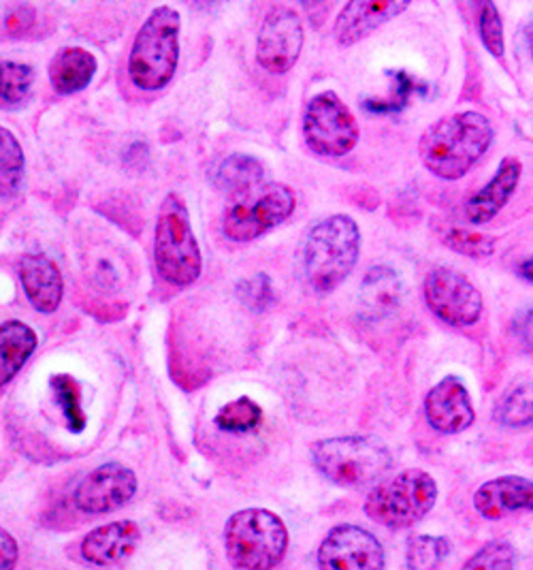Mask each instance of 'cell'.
<instances>
[{
  "label": "cell",
  "mask_w": 533,
  "mask_h": 570,
  "mask_svg": "<svg viewBox=\"0 0 533 570\" xmlns=\"http://www.w3.org/2000/svg\"><path fill=\"white\" fill-rule=\"evenodd\" d=\"M495 130L481 111H457L435 120L418 139V156L435 178H465L493 146Z\"/></svg>",
  "instance_id": "6da1fadb"
},
{
  "label": "cell",
  "mask_w": 533,
  "mask_h": 570,
  "mask_svg": "<svg viewBox=\"0 0 533 570\" xmlns=\"http://www.w3.org/2000/svg\"><path fill=\"white\" fill-rule=\"evenodd\" d=\"M361 255V229L355 218L333 214L318 220L302 246V276L316 295H329L356 267Z\"/></svg>",
  "instance_id": "7a4b0ae2"
},
{
  "label": "cell",
  "mask_w": 533,
  "mask_h": 570,
  "mask_svg": "<svg viewBox=\"0 0 533 570\" xmlns=\"http://www.w3.org/2000/svg\"><path fill=\"white\" fill-rule=\"evenodd\" d=\"M179 13L162 4L139 28L128 56V78L146 90L156 92L176 78L179 65Z\"/></svg>",
  "instance_id": "3957f363"
},
{
  "label": "cell",
  "mask_w": 533,
  "mask_h": 570,
  "mask_svg": "<svg viewBox=\"0 0 533 570\" xmlns=\"http://www.w3.org/2000/svg\"><path fill=\"white\" fill-rule=\"evenodd\" d=\"M154 261L160 278L171 286L195 285L201 276V248L193 234L188 208L176 193L165 197L158 212Z\"/></svg>",
  "instance_id": "277c9868"
},
{
  "label": "cell",
  "mask_w": 533,
  "mask_h": 570,
  "mask_svg": "<svg viewBox=\"0 0 533 570\" xmlns=\"http://www.w3.org/2000/svg\"><path fill=\"white\" fill-rule=\"evenodd\" d=\"M440 498L432 474L421 468H407L381 481L365 498V515L388 530H406L427 518Z\"/></svg>",
  "instance_id": "5b68a950"
},
{
  "label": "cell",
  "mask_w": 533,
  "mask_h": 570,
  "mask_svg": "<svg viewBox=\"0 0 533 570\" xmlns=\"http://www.w3.org/2000/svg\"><path fill=\"white\" fill-rule=\"evenodd\" d=\"M312 462L330 483L361 490L381 481L393 466V455L374 436H335L312 446Z\"/></svg>",
  "instance_id": "8992f818"
},
{
  "label": "cell",
  "mask_w": 533,
  "mask_h": 570,
  "mask_svg": "<svg viewBox=\"0 0 533 570\" xmlns=\"http://www.w3.org/2000/svg\"><path fill=\"white\" fill-rule=\"evenodd\" d=\"M225 547L237 569H276L288 549V530L276 513L246 509L227 521Z\"/></svg>",
  "instance_id": "52a82bcc"
},
{
  "label": "cell",
  "mask_w": 533,
  "mask_h": 570,
  "mask_svg": "<svg viewBox=\"0 0 533 570\" xmlns=\"http://www.w3.org/2000/svg\"><path fill=\"white\" fill-rule=\"evenodd\" d=\"M361 130L353 111L333 92L325 90L312 97L304 111L305 146L314 155L342 158L358 144Z\"/></svg>",
  "instance_id": "ba28073f"
},
{
  "label": "cell",
  "mask_w": 533,
  "mask_h": 570,
  "mask_svg": "<svg viewBox=\"0 0 533 570\" xmlns=\"http://www.w3.org/2000/svg\"><path fill=\"white\" fill-rule=\"evenodd\" d=\"M295 208L297 197L288 186L263 184L227 209L223 234L233 242H253L288 220Z\"/></svg>",
  "instance_id": "9c48e42d"
},
{
  "label": "cell",
  "mask_w": 533,
  "mask_h": 570,
  "mask_svg": "<svg viewBox=\"0 0 533 570\" xmlns=\"http://www.w3.org/2000/svg\"><path fill=\"white\" fill-rule=\"evenodd\" d=\"M423 297L427 308L451 327H472L483 316L481 291L451 267H433L423 285Z\"/></svg>",
  "instance_id": "30bf717a"
},
{
  "label": "cell",
  "mask_w": 533,
  "mask_h": 570,
  "mask_svg": "<svg viewBox=\"0 0 533 570\" xmlns=\"http://www.w3.org/2000/svg\"><path fill=\"white\" fill-rule=\"evenodd\" d=\"M304 24L295 9L286 4H276L263 20L256 43V60L258 65L274 73H288L304 50Z\"/></svg>",
  "instance_id": "8fae6325"
},
{
  "label": "cell",
  "mask_w": 533,
  "mask_h": 570,
  "mask_svg": "<svg viewBox=\"0 0 533 570\" xmlns=\"http://www.w3.org/2000/svg\"><path fill=\"white\" fill-rule=\"evenodd\" d=\"M386 553L376 534L344 523L335 525L318 549L320 570H384Z\"/></svg>",
  "instance_id": "7c38bea8"
},
{
  "label": "cell",
  "mask_w": 533,
  "mask_h": 570,
  "mask_svg": "<svg viewBox=\"0 0 533 570\" xmlns=\"http://www.w3.org/2000/svg\"><path fill=\"white\" fill-rule=\"evenodd\" d=\"M137 492V476L130 468L118 462L102 464L83 476L77 485L76 507L81 513L102 515L118 511Z\"/></svg>",
  "instance_id": "4fadbf2b"
},
{
  "label": "cell",
  "mask_w": 533,
  "mask_h": 570,
  "mask_svg": "<svg viewBox=\"0 0 533 570\" xmlns=\"http://www.w3.org/2000/svg\"><path fill=\"white\" fill-rule=\"evenodd\" d=\"M425 419L437 434L455 436L470 430L476 421V411L467 385L458 376H444L425 395Z\"/></svg>",
  "instance_id": "5bb4252c"
},
{
  "label": "cell",
  "mask_w": 533,
  "mask_h": 570,
  "mask_svg": "<svg viewBox=\"0 0 533 570\" xmlns=\"http://www.w3.org/2000/svg\"><path fill=\"white\" fill-rule=\"evenodd\" d=\"M407 9V0H353L337 16L333 37L342 48H351Z\"/></svg>",
  "instance_id": "9a60e30c"
},
{
  "label": "cell",
  "mask_w": 533,
  "mask_h": 570,
  "mask_svg": "<svg viewBox=\"0 0 533 570\" xmlns=\"http://www.w3.org/2000/svg\"><path fill=\"white\" fill-rule=\"evenodd\" d=\"M523 178V163L516 156H506L493 178L476 190L463 206V216L470 225L483 227L488 225L502 209L509 206L512 195L516 193Z\"/></svg>",
  "instance_id": "2e32d148"
},
{
  "label": "cell",
  "mask_w": 533,
  "mask_h": 570,
  "mask_svg": "<svg viewBox=\"0 0 533 570\" xmlns=\"http://www.w3.org/2000/svg\"><path fill=\"white\" fill-rule=\"evenodd\" d=\"M474 509L488 521L533 513V481L516 474L491 479L474 493Z\"/></svg>",
  "instance_id": "e0dca14e"
},
{
  "label": "cell",
  "mask_w": 533,
  "mask_h": 570,
  "mask_svg": "<svg viewBox=\"0 0 533 570\" xmlns=\"http://www.w3.org/2000/svg\"><path fill=\"white\" fill-rule=\"evenodd\" d=\"M406 285L391 267H372L361 281L358 314L365 323H382L395 316L404 306Z\"/></svg>",
  "instance_id": "ac0fdd59"
},
{
  "label": "cell",
  "mask_w": 533,
  "mask_h": 570,
  "mask_svg": "<svg viewBox=\"0 0 533 570\" xmlns=\"http://www.w3.org/2000/svg\"><path fill=\"white\" fill-rule=\"evenodd\" d=\"M20 283L34 311L51 314L65 297V281L53 261L41 255H26L18 265Z\"/></svg>",
  "instance_id": "d6986e66"
},
{
  "label": "cell",
  "mask_w": 533,
  "mask_h": 570,
  "mask_svg": "<svg viewBox=\"0 0 533 570\" xmlns=\"http://www.w3.org/2000/svg\"><path fill=\"white\" fill-rule=\"evenodd\" d=\"M141 539V530L135 521H113L92 530L83 543L81 556L97 567H111L128 558Z\"/></svg>",
  "instance_id": "ffe728a7"
},
{
  "label": "cell",
  "mask_w": 533,
  "mask_h": 570,
  "mask_svg": "<svg viewBox=\"0 0 533 570\" xmlns=\"http://www.w3.org/2000/svg\"><path fill=\"white\" fill-rule=\"evenodd\" d=\"M211 181L218 190L241 199L265 184V165L255 156L230 155L214 167Z\"/></svg>",
  "instance_id": "44dd1931"
},
{
  "label": "cell",
  "mask_w": 533,
  "mask_h": 570,
  "mask_svg": "<svg viewBox=\"0 0 533 570\" xmlns=\"http://www.w3.org/2000/svg\"><path fill=\"white\" fill-rule=\"evenodd\" d=\"M95 53L83 48H65L53 56L50 65L51 86L60 95L81 92L97 73Z\"/></svg>",
  "instance_id": "7402d4cb"
},
{
  "label": "cell",
  "mask_w": 533,
  "mask_h": 570,
  "mask_svg": "<svg viewBox=\"0 0 533 570\" xmlns=\"http://www.w3.org/2000/svg\"><path fill=\"white\" fill-rule=\"evenodd\" d=\"M37 344L34 330L22 321H7L0 325V390L20 374L37 351Z\"/></svg>",
  "instance_id": "603a6c76"
},
{
  "label": "cell",
  "mask_w": 533,
  "mask_h": 570,
  "mask_svg": "<svg viewBox=\"0 0 533 570\" xmlns=\"http://www.w3.org/2000/svg\"><path fill=\"white\" fill-rule=\"evenodd\" d=\"M26 158L18 137L0 127V199L18 195L24 180Z\"/></svg>",
  "instance_id": "cb8c5ba5"
},
{
  "label": "cell",
  "mask_w": 533,
  "mask_h": 570,
  "mask_svg": "<svg viewBox=\"0 0 533 570\" xmlns=\"http://www.w3.org/2000/svg\"><path fill=\"white\" fill-rule=\"evenodd\" d=\"M495 421L509 430H533V383L512 387L495 406Z\"/></svg>",
  "instance_id": "d4e9b609"
},
{
  "label": "cell",
  "mask_w": 533,
  "mask_h": 570,
  "mask_svg": "<svg viewBox=\"0 0 533 570\" xmlns=\"http://www.w3.org/2000/svg\"><path fill=\"white\" fill-rule=\"evenodd\" d=\"M451 549L453 544L446 537L412 534L406 543L407 570H440Z\"/></svg>",
  "instance_id": "484cf974"
},
{
  "label": "cell",
  "mask_w": 533,
  "mask_h": 570,
  "mask_svg": "<svg viewBox=\"0 0 533 570\" xmlns=\"http://www.w3.org/2000/svg\"><path fill=\"white\" fill-rule=\"evenodd\" d=\"M34 83L32 67L22 62H0V104L22 105L28 101Z\"/></svg>",
  "instance_id": "4316f807"
},
{
  "label": "cell",
  "mask_w": 533,
  "mask_h": 570,
  "mask_svg": "<svg viewBox=\"0 0 533 570\" xmlns=\"http://www.w3.org/2000/svg\"><path fill=\"white\" fill-rule=\"evenodd\" d=\"M51 390L56 395L58 406L62 409V415L67 419V425L71 432H83L86 428V413L81 409V391L79 383L69 374H56L51 376Z\"/></svg>",
  "instance_id": "83f0119b"
},
{
  "label": "cell",
  "mask_w": 533,
  "mask_h": 570,
  "mask_svg": "<svg viewBox=\"0 0 533 570\" xmlns=\"http://www.w3.org/2000/svg\"><path fill=\"white\" fill-rule=\"evenodd\" d=\"M263 421V411L250 397H237L223 406L216 415V425L230 434L253 432Z\"/></svg>",
  "instance_id": "f1b7e54d"
},
{
  "label": "cell",
  "mask_w": 533,
  "mask_h": 570,
  "mask_svg": "<svg viewBox=\"0 0 533 570\" xmlns=\"http://www.w3.org/2000/svg\"><path fill=\"white\" fill-rule=\"evenodd\" d=\"M461 570H516V551L509 541H488Z\"/></svg>",
  "instance_id": "f546056e"
},
{
  "label": "cell",
  "mask_w": 533,
  "mask_h": 570,
  "mask_svg": "<svg viewBox=\"0 0 533 570\" xmlns=\"http://www.w3.org/2000/svg\"><path fill=\"white\" fill-rule=\"evenodd\" d=\"M444 244L458 255H465L470 259H486L495 253V237L491 235L474 234L470 229H451Z\"/></svg>",
  "instance_id": "4dcf8cb0"
},
{
  "label": "cell",
  "mask_w": 533,
  "mask_h": 570,
  "mask_svg": "<svg viewBox=\"0 0 533 570\" xmlns=\"http://www.w3.org/2000/svg\"><path fill=\"white\" fill-rule=\"evenodd\" d=\"M478 30H481V41H483L486 52L493 58H502L506 52V41H504V22L500 16V9L493 2H483L481 13H478Z\"/></svg>",
  "instance_id": "1f68e13d"
},
{
  "label": "cell",
  "mask_w": 533,
  "mask_h": 570,
  "mask_svg": "<svg viewBox=\"0 0 533 570\" xmlns=\"http://www.w3.org/2000/svg\"><path fill=\"white\" fill-rule=\"evenodd\" d=\"M239 299L255 312H265L276 302L274 286L267 274H256L239 285Z\"/></svg>",
  "instance_id": "d6a6232c"
},
{
  "label": "cell",
  "mask_w": 533,
  "mask_h": 570,
  "mask_svg": "<svg viewBox=\"0 0 533 570\" xmlns=\"http://www.w3.org/2000/svg\"><path fill=\"white\" fill-rule=\"evenodd\" d=\"M395 78H397V83H395L393 99L386 104L381 101L378 105H367L372 111H399L402 107H406L407 99L421 88V86H416V79L409 78L407 73H397Z\"/></svg>",
  "instance_id": "836d02e7"
},
{
  "label": "cell",
  "mask_w": 533,
  "mask_h": 570,
  "mask_svg": "<svg viewBox=\"0 0 533 570\" xmlns=\"http://www.w3.org/2000/svg\"><path fill=\"white\" fill-rule=\"evenodd\" d=\"M512 336L516 342L533 355V308L519 312L512 321Z\"/></svg>",
  "instance_id": "e575fe53"
},
{
  "label": "cell",
  "mask_w": 533,
  "mask_h": 570,
  "mask_svg": "<svg viewBox=\"0 0 533 570\" xmlns=\"http://www.w3.org/2000/svg\"><path fill=\"white\" fill-rule=\"evenodd\" d=\"M16 564H18V543L4 528H0V570H13Z\"/></svg>",
  "instance_id": "d590c367"
},
{
  "label": "cell",
  "mask_w": 533,
  "mask_h": 570,
  "mask_svg": "<svg viewBox=\"0 0 533 570\" xmlns=\"http://www.w3.org/2000/svg\"><path fill=\"white\" fill-rule=\"evenodd\" d=\"M519 274H521V278H525L527 283H533V257L523 261V263L519 265Z\"/></svg>",
  "instance_id": "8d00e7d4"
},
{
  "label": "cell",
  "mask_w": 533,
  "mask_h": 570,
  "mask_svg": "<svg viewBox=\"0 0 533 570\" xmlns=\"http://www.w3.org/2000/svg\"><path fill=\"white\" fill-rule=\"evenodd\" d=\"M523 39H525V46H527V52L533 58V20L532 22H527L525 28H523Z\"/></svg>",
  "instance_id": "74e56055"
}]
</instances>
